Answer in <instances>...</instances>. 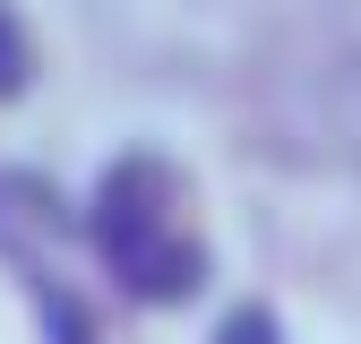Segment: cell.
Instances as JSON below:
<instances>
[{"instance_id":"3","label":"cell","mask_w":361,"mask_h":344,"mask_svg":"<svg viewBox=\"0 0 361 344\" xmlns=\"http://www.w3.org/2000/svg\"><path fill=\"white\" fill-rule=\"evenodd\" d=\"M112 276L138 293V301H190V293L207 284V250L180 241V224H172V233H155V241H138V250H121Z\"/></svg>"},{"instance_id":"1","label":"cell","mask_w":361,"mask_h":344,"mask_svg":"<svg viewBox=\"0 0 361 344\" xmlns=\"http://www.w3.org/2000/svg\"><path fill=\"white\" fill-rule=\"evenodd\" d=\"M276 147L301 164H327V172H361V43L327 52L319 69H301L284 95H276Z\"/></svg>"},{"instance_id":"4","label":"cell","mask_w":361,"mask_h":344,"mask_svg":"<svg viewBox=\"0 0 361 344\" xmlns=\"http://www.w3.org/2000/svg\"><path fill=\"white\" fill-rule=\"evenodd\" d=\"M26 78H35V43H26L18 9L0 0V104H9V95H26Z\"/></svg>"},{"instance_id":"2","label":"cell","mask_w":361,"mask_h":344,"mask_svg":"<svg viewBox=\"0 0 361 344\" xmlns=\"http://www.w3.org/2000/svg\"><path fill=\"white\" fill-rule=\"evenodd\" d=\"M155 233H172V172L147 164V155H129L95 190V241H104V258H121V250H138Z\"/></svg>"},{"instance_id":"5","label":"cell","mask_w":361,"mask_h":344,"mask_svg":"<svg viewBox=\"0 0 361 344\" xmlns=\"http://www.w3.org/2000/svg\"><path fill=\"white\" fill-rule=\"evenodd\" d=\"M215 344H276V310H233L215 327Z\"/></svg>"}]
</instances>
